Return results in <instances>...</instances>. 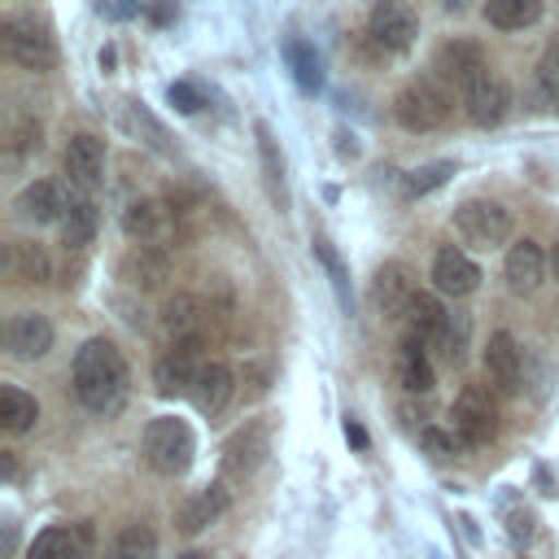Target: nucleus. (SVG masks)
Wrapping results in <instances>:
<instances>
[{"label":"nucleus","instance_id":"f257e3e1","mask_svg":"<svg viewBox=\"0 0 559 559\" xmlns=\"http://www.w3.org/2000/svg\"><path fill=\"white\" fill-rule=\"evenodd\" d=\"M127 380H131L127 358L114 341H105V336L83 341V349L74 354V367H70V384H74V397L92 415H114L127 402Z\"/></svg>","mask_w":559,"mask_h":559},{"label":"nucleus","instance_id":"f03ea898","mask_svg":"<svg viewBox=\"0 0 559 559\" xmlns=\"http://www.w3.org/2000/svg\"><path fill=\"white\" fill-rule=\"evenodd\" d=\"M192 450H197V441H192V428L183 419H175V415L148 419V428H144V459H148L153 472H162V476L188 472Z\"/></svg>","mask_w":559,"mask_h":559},{"label":"nucleus","instance_id":"7ed1b4c3","mask_svg":"<svg viewBox=\"0 0 559 559\" xmlns=\"http://www.w3.org/2000/svg\"><path fill=\"white\" fill-rule=\"evenodd\" d=\"M393 118L406 127V131H437L445 118H450V92L432 79H415L397 92L393 100Z\"/></svg>","mask_w":559,"mask_h":559},{"label":"nucleus","instance_id":"20e7f679","mask_svg":"<svg viewBox=\"0 0 559 559\" xmlns=\"http://www.w3.org/2000/svg\"><path fill=\"white\" fill-rule=\"evenodd\" d=\"M454 231H459L467 245H476V249H493V245H502V240L511 236V214H507L498 201L472 197V201H463V205L454 210Z\"/></svg>","mask_w":559,"mask_h":559},{"label":"nucleus","instance_id":"39448f33","mask_svg":"<svg viewBox=\"0 0 559 559\" xmlns=\"http://www.w3.org/2000/svg\"><path fill=\"white\" fill-rule=\"evenodd\" d=\"M4 52L9 61H17L22 70H52L57 66V44L52 35L31 22V17H9L4 22Z\"/></svg>","mask_w":559,"mask_h":559},{"label":"nucleus","instance_id":"423d86ee","mask_svg":"<svg viewBox=\"0 0 559 559\" xmlns=\"http://www.w3.org/2000/svg\"><path fill=\"white\" fill-rule=\"evenodd\" d=\"M450 419H454L450 428L459 432L463 445H485V441H493V432H498V406H493V397H489L480 384H467V389L459 393Z\"/></svg>","mask_w":559,"mask_h":559},{"label":"nucleus","instance_id":"0eeeda50","mask_svg":"<svg viewBox=\"0 0 559 559\" xmlns=\"http://www.w3.org/2000/svg\"><path fill=\"white\" fill-rule=\"evenodd\" d=\"M432 70L445 79V83H454V87H472V83H480L485 74H489V61H485V52H480V44H467V39H450V44H441L437 48V57H432Z\"/></svg>","mask_w":559,"mask_h":559},{"label":"nucleus","instance_id":"6e6552de","mask_svg":"<svg viewBox=\"0 0 559 559\" xmlns=\"http://www.w3.org/2000/svg\"><path fill=\"white\" fill-rule=\"evenodd\" d=\"M415 31H419V22H415V9L406 0H380L371 9V39L380 48L402 52V48L415 44Z\"/></svg>","mask_w":559,"mask_h":559},{"label":"nucleus","instance_id":"1a4fd4ad","mask_svg":"<svg viewBox=\"0 0 559 559\" xmlns=\"http://www.w3.org/2000/svg\"><path fill=\"white\" fill-rule=\"evenodd\" d=\"M66 175H70V183H79L83 192H92V188H100V179H105V144L92 135V131H79V135H70V144H66Z\"/></svg>","mask_w":559,"mask_h":559},{"label":"nucleus","instance_id":"9d476101","mask_svg":"<svg viewBox=\"0 0 559 559\" xmlns=\"http://www.w3.org/2000/svg\"><path fill=\"white\" fill-rule=\"evenodd\" d=\"M463 109H467V118L476 127H498L511 114V87L498 74H485L480 83H472L463 92Z\"/></svg>","mask_w":559,"mask_h":559},{"label":"nucleus","instance_id":"9b49d317","mask_svg":"<svg viewBox=\"0 0 559 559\" xmlns=\"http://www.w3.org/2000/svg\"><path fill=\"white\" fill-rule=\"evenodd\" d=\"M371 293H376V306L393 319V323H402V314H406V306L415 301V275H411V266H402V262H384L380 271H376V284H371Z\"/></svg>","mask_w":559,"mask_h":559},{"label":"nucleus","instance_id":"f8f14e48","mask_svg":"<svg viewBox=\"0 0 559 559\" xmlns=\"http://www.w3.org/2000/svg\"><path fill=\"white\" fill-rule=\"evenodd\" d=\"M485 376H489L493 389H502V393H515V389H520L524 349L515 345L511 332H493V336H489V345H485Z\"/></svg>","mask_w":559,"mask_h":559},{"label":"nucleus","instance_id":"ddd939ff","mask_svg":"<svg viewBox=\"0 0 559 559\" xmlns=\"http://www.w3.org/2000/svg\"><path fill=\"white\" fill-rule=\"evenodd\" d=\"M432 284H437V293H445V297H467V293L480 284V266H476L463 249L445 245V249L432 258Z\"/></svg>","mask_w":559,"mask_h":559},{"label":"nucleus","instance_id":"4468645a","mask_svg":"<svg viewBox=\"0 0 559 559\" xmlns=\"http://www.w3.org/2000/svg\"><path fill=\"white\" fill-rule=\"evenodd\" d=\"M4 345H9L13 358H44L52 349V323L44 314H35V310H22V314L9 319Z\"/></svg>","mask_w":559,"mask_h":559},{"label":"nucleus","instance_id":"2eb2a0df","mask_svg":"<svg viewBox=\"0 0 559 559\" xmlns=\"http://www.w3.org/2000/svg\"><path fill=\"white\" fill-rule=\"evenodd\" d=\"M197 371H201V362L192 358V345H175L153 362V384L162 397H179V393H192Z\"/></svg>","mask_w":559,"mask_h":559},{"label":"nucleus","instance_id":"dca6fc26","mask_svg":"<svg viewBox=\"0 0 559 559\" xmlns=\"http://www.w3.org/2000/svg\"><path fill=\"white\" fill-rule=\"evenodd\" d=\"M118 275H122L131 288L153 293V288H162V280L170 275V258H166L157 245H135V249L118 262Z\"/></svg>","mask_w":559,"mask_h":559},{"label":"nucleus","instance_id":"f3484780","mask_svg":"<svg viewBox=\"0 0 559 559\" xmlns=\"http://www.w3.org/2000/svg\"><path fill=\"white\" fill-rule=\"evenodd\" d=\"M445 314H450V310H441V301H437L432 293H415V301H411L406 314H402V341L437 345V336H441V328H445Z\"/></svg>","mask_w":559,"mask_h":559},{"label":"nucleus","instance_id":"a211bd4d","mask_svg":"<svg viewBox=\"0 0 559 559\" xmlns=\"http://www.w3.org/2000/svg\"><path fill=\"white\" fill-rule=\"evenodd\" d=\"M231 393H236V376H231V367H227V362H201L197 384H192V402H197V411H201V415H218V411H227Z\"/></svg>","mask_w":559,"mask_h":559},{"label":"nucleus","instance_id":"6ab92c4d","mask_svg":"<svg viewBox=\"0 0 559 559\" xmlns=\"http://www.w3.org/2000/svg\"><path fill=\"white\" fill-rule=\"evenodd\" d=\"M266 450H271V428L262 424V419H253V424H245L231 441H227V472L231 476H249L262 459H266Z\"/></svg>","mask_w":559,"mask_h":559},{"label":"nucleus","instance_id":"aec40b11","mask_svg":"<svg viewBox=\"0 0 559 559\" xmlns=\"http://www.w3.org/2000/svg\"><path fill=\"white\" fill-rule=\"evenodd\" d=\"M13 210H17L26 223H61V214H66L70 205H66V197H61V188H57L52 179H35V183H26V188L17 192Z\"/></svg>","mask_w":559,"mask_h":559},{"label":"nucleus","instance_id":"412c9836","mask_svg":"<svg viewBox=\"0 0 559 559\" xmlns=\"http://www.w3.org/2000/svg\"><path fill=\"white\" fill-rule=\"evenodd\" d=\"M542 275H546L542 245L537 240H515L507 249V284H511V293H533L542 284Z\"/></svg>","mask_w":559,"mask_h":559},{"label":"nucleus","instance_id":"4be33fe9","mask_svg":"<svg viewBox=\"0 0 559 559\" xmlns=\"http://www.w3.org/2000/svg\"><path fill=\"white\" fill-rule=\"evenodd\" d=\"M201 319H205V310H201V301H197L192 293H175V297L162 306V332H166L175 345H192L197 332H201Z\"/></svg>","mask_w":559,"mask_h":559},{"label":"nucleus","instance_id":"5701e85b","mask_svg":"<svg viewBox=\"0 0 559 559\" xmlns=\"http://www.w3.org/2000/svg\"><path fill=\"white\" fill-rule=\"evenodd\" d=\"M223 511H227V489H223V485H205V489H197V493L179 507L175 520H179L183 533H201V528L214 524Z\"/></svg>","mask_w":559,"mask_h":559},{"label":"nucleus","instance_id":"b1692460","mask_svg":"<svg viewBox=\"0 0 559 559\" xmlns=\"http://www.w3.org/2000/svg\"><path fill=\"white\" fill-rule=\"evenodd\" d=\"M284 61H288V70H293V79H297L301 92H319L323 87V61H319V52L301 35H288L284 39Z\"/></svg>","mask_w":559,"mask_h":559},{"label":"nucleus","instance_id":"393cba45","mask_svg":"<svg viewBox=\"0 0 559 559\" xmlns=\"http://www.w3.org/2000/svg\"><path fill=\"white\" fill-rule=\"evenodd\" d=\"M83 542H87V528H44L26 559H83Z\"/></svg>","mask_w":559,"mask_h":559},{"label":"nucleus","instance_id":"a878e982","mask_svg":"<svg viewBox=\"0 0 559 559\" xmlns=\"http://www.w3.org/2000/svg\"><path fill=\"white\" fill-rule=\"evenodd\" d=\"M542 17V0H485V22L498 31H524Z\"/></svg>","mask_w":559,"mask_h":559},{"label":"nucleus","instance_id":"bb28decb","mask_svg":"<svg viewBox=\"0 0 559 559\" xmlns=\"http://www.w3.org/2000/svg\"><path fill=\"white\" fill-rule=\"evenodd\" d=\"M96 227H100L96 205H92V201H74V205L61 214V245H66V249H87L92 236H96Z\"/></svg>","mask_w":559,"mask_h":559},{"label":"nucleus","instance_id":"cd10ccee","mask_svg":"<svg viewBox=\"0 0 559 559\" xmlns=\"http://www.w3.org/2000/svg\"><path fill=\"white\" fill-rule=\"evenodd\" d=\"M9 271L17 280H26V284H44L52 275V262H48V253L35 240H13L9 245Z\"/></svg>","mask_w":559,"mask_h":559},{"label":"nucleus","instance_id":"c85d7f7f","mask_svg":"<svg viewBox=\"0 0 559 559\" xmlns=\"http://www.w3.org/2000/svg\"><path fill=\"white\" fill-rule=\"evenodd\" d=\"M397 380H402L406 393H428L432 389V367L424 358V345L402 341V349H397Z\"/></svg>","mask_w":559,"mask_h":559},{"label":"nucleus","instance_id":"c756f323","mask_svg":"<svg viewBox=\"0 0 559 559\" xmlns=\"http://www.w3.org/2000/svg\"><path fill=\"white\" fill-rule=\"evenodd\" d=\"M35 419H39L35 397L22 393V389H13V384H4V389H0V428H4V432H26Z\"/></svg>","mask_w":559,"mask_h":559},{"label":"nucleus","instance_id":"7c9ffc66","mask_svg":"<svg viewBox=\"0 0 559 559\" xmlns=\"http://www.w3.org/2000/svg\"><path fill=\"white\" fill-rule=\"evenodd\" d=\"M314 258L323 262V271H328V284H332V293H336L341 310L349 314V310H354V293H349V271H345V262H341V253L332 249V240H328V236H314Z\"/></svg>","mask_w":559,"mask_h":559},{"label":"nucleus","instance_id":"2f4dec72","mask_svg":"<svg viewBox=\"0 0 559 559\" xmlns=\"http://www.w3.org/2000/svg\"><path fill=\"white\" fill-rule=\"evenodd\" d=\"M105 559H157V533L148 524H127Z\"/></svg>","mask_w":559,"mask_h":559},{"label":"nucleus","instance_id":"473e14b6","mask_svg":"<svg viewBox=\"0 0 559 559\" xmlns=\"http://www.w3.org/2000/svg\"><path fill=\"white\" fill-rule=\"evenodd\" d=\"M157 227H162V205H157V201L140 197V201H131V205L122 210V231H127L131 240L148 245V240L157 236Z\"/></svg>","mask_w":559,"mask_h":559},{"label":"nucleus","instance_id":"72a5a7b5","mask_svg":"<svg viewBox=\"0 0 559 559\" xmlns=\"http://www.w3.org/2000/svg\"><path fill=\"white\" fill-rule=\"evenodd\" d=\"M467 336H472V319H467L463 310H450V314H445V328H441V336H437L441 358H445V362H463V358H467Z\"/></svg>","mask_w":559,"mask_h":559},{"label":"nucleus","instance_id":"f704fd0d","mask_svg":"<svg viewBox=\"0 0 559 559\" xmlns=\"http://www.w3.org/2000/svg\"><path fill=\"white\" fill-rule=\"evenodd\" d=\"M450 175H454V162H424V166H415V170L402 179V192H406V197H428V192H437Z\"/></svg>","mask_w":559,"mask_h":559},{"label":"nucleus","instance_id":"c9c22d12","mask_svg":"<svg viewBox=\"0 0 559 559\" xmlns=\"http://www.w3.org/2000/svg\"><path fill=\"white\" fill-rule=\"evenodd\" d=\"M127 122H131V131H135V135H144V140H148L157 153H175V144H170L166 127H162V122H157V118H153V114H148L140 100H127Z\"/></svg>","mask_w":559,"mask_h":559},{"label":"nucleus","instance_id":"e433bc0d","mask_svg":"<svg viewBox=\"0 0 559 559\" xmlns=\"http://www.w3.org/2000/svg\"><path fill=\"white\" fill-rule=\"evenodd\" d=\"M253 135H258V157H262L266 183H271V192L284 201V157H280V148H275V140H271V127H266V122H258V127H253Z\"/></svg>","mask_w":559,"mask_h":559},{"label":"nucleus","instance_id":"4c0bfd02","mask_svg":"<svg viewBox=\"0 0 559 559\" xmlns=\"http://www.w3.org/2000/svg\"><path fill=\"white\" fill-rule=\"evenodd\" d=\"M419 441L428 445V454H437V459H450L463 441H459V432L450 428V432H441V428H419Z\"/></svg>","mask_w":559,"mask_h":559},{"label":"nucleus","instance_id":"58836bf2","mask_svg":"<svg viewBox=\"0 0 559 559\" xmlns=\"http://www.w3.org/2000/svg\"><path fill=\"white\" fill-rule=\"evenodd\" d=\"M166 96H170V105H175L179 114H197V109H201V92H197L192 83H170Z\"/></svg>","mask_w":559,"mask_h":559},{"label":"nucleus","instance_id":"ea45409f","mask_svg":"<svg viewBox=\"0 0 559 559\" xmlns=\"http://www.w3.org/2000/svg\"><path fill=\"white\" fill-rule=\"evenodd\" d=\"M511 537H515V542H528V537H533V515H528V511H515V515H511Z\"/></svg>","mask_w":559,"mask_h":559},{"label":"nucleus","instance_id":"a19ab883","mask_svg":"<svg viewBox=\"0 0 559 559\" xmlns=\"http://www.w3.org/2000/svg\"><path fill=\"white\" fill-rule=\"evenodd\" d=\"M31 148H39V127H22L17 131V153H31Z\"/></svg>","mask_w":559,"mask_h":559},{"label":"nucleus","instance_id":"79ce46f5","mask_svg":"<svg viewBox=\"0 0 559 559\" xmlns=\"http://www.w3.org/2000/svg\"><path fill=\"white\" fill-rule=\"evenodd\" d=\"M345 441H354L358 450H367V432H362V424H358V419H345Z\"/></svg>","mask_w":559,"mask_h":559},{"label":"nucleus","instance_id":"37998d69","mask_svg":"<svg viewBox=\"0 0 559 559\" xmlns=\"http://www.w3.org/2000/svg\"><path fill=\"white\" fill-rule=\"evenodd\" d=\"M546 96H550V109H559V83L546 74Z\"/></svg>","mask_w":559,"mask_h":559},{"label":"nucleus","instance_id":"c03bdc74","mask_svg":"<svg viewBox=\"0 0 559 559\" xmlns=\"http://www.w3.org/2000/svg\"><path fill=\"white\" fill-rule=\"evenodd\" d=\"M550 271H555V280H559V245L550 249Z\"/></svg>","mask_w":559,"mask_h":559},{"label":"nucleus","instance_id":"a18cd8bd","mask_svg":"<svg viewBox=\"0 0 559 559\" xmlns=\"http://www.w3.org/2000/svg\"><path fill=\"white\" fill-rule=\"evenodd\" d=\"M459 4H463V0H450V9H459Z\"/></svg>","mask_w":559,"mask_h":559},{"label":"nucleus","instance_id":"49530a36","mask_svg":"<svg viewBox=\"0 0 559 559\" xmlns=\"http://www.w3.org/2000/svg\"><path fill=\"white\" fill-rule=\"evenodd\" d=\"M183 559H205V555H183Z\"/></svg>","mask_w":559,"mask_h":559}]
</instances>
